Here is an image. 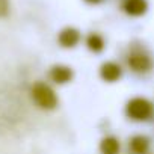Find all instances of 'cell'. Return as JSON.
Returning <instances> with one entry per match:
<instances>
[{"label":"cell","mask_w":154,"mask_h":154,"mask_svg":"<svg viewBox=\"0 0 154 154\" xmlns=\"http://www.w3.org/2000/svg\"><path fill=\"white\" fill-rule=\"evenodd\" d=\"M125 115L128 119L136 122L149 121L154 115V106L143 97H134L125 104Z\"/></svg>","instance_id":"cell-1"},{"label":"cell","mask_w":154,"mask_h":154,"mask_svg":"<svg viewBox=\"0 0 154 154\" xmlns=\"http://www.w3.org/2000/svg\"><path fill=\"white\" fill-rule=\"evenodd\" d=\"M32 98L38 107L45 110H51L57 106V97L54 91L44 82H36L32 86Z\"/></svg>","instance_id":"cell-2"},{"label":"cell","mask_w":154,"mask_h":154,"mask_svg":"<svg viewBox=\"0 0 154 154\" xmlns=\"http://www.w3.org/2000/svg\"><path fill=\"white\" fill-rule=\"evenodd\" d=\"M127 63L134 72H139V74H145L152 68V60H151L149 54H146L145 51H140V50L131 51L128 54Z\"/></svg>","instance_id":"cell-3"},{"label":"cell","mask_w":154,"mask_h":154,"mask_svg":"<svg viewBox=\"0 0 154 154\" xmlns=\"http://www.w3.org/2000/svg\"><path fill=\"white\" fill-rule=\"evenodd\" d=\"M121 75H122V68L116 62H104L100 66V77L104 82L113 83L121 79Z\"/></svg>","instance_id":"cell-4"},{"label":"cell","mask_w":154,"mask_h":154,"mask_svg":"<svg viewBox=\"0 0 154 154\" xmlns=\"http://www.w3.org/2000/svg\"><path fill=\"white\" fill-rule=\"evenodd\" d=\"M122 11L130 17H142L148 11L146 0H122Z\"/></svg>","instance_id":"cell-5"},{"label":"cell","mask_w":154,"mask_h":154,"mask_svg":"<svg viewBox=\"0 0 154 154\" xmlns=\"http://www.w3.org/2000/svg\"><path fill=\"white\" fill-rule=\"evenodd\" d=\"M57 41H59V44L62 47L72 48L80 41V32L77 30L75 27H65V29L60 30V33L57 36Z\"/></svg>","instance_id":"cell-6"},{"label":"cell","mask_w":154,"mask_h":154,"mask_svg":"<svg viewBox=\"0 0 154 154\" xmlns=\"http://www.w3.org/2000/svg\"><path fill=\"white\" fill-rule=\"evenodd\" d=\"M72 69L69 66L65 65H54L50 69V79L51 82L57 83V85H65L72 79Z\"/></svg>","instance_id":"cell-7"},{"label":"cell","mask_w":154,"mask_h":154,"mask_svg":"<svg viewBox=\"0 0 154 154\" xmlns=\"http://www.w3.org/2000/svg\"><path fill=\"white\" fill-rule=\"evenodd\" d=\"M128 148L133 154H146V151L149 149V139L146 136L136 134L130 139Z\"/></svg>","instance_id":"cell-8"},{"label":"cell","mask_w":154,"mask_h":154,"mask_svg":"<svg viewBox=\"0 0 154 154\" xmlns=\"http://www.w3.org/2000/svg\"><path fill=\"white\" fill-rule=\"evenodd\" d=\"M121 145L115 136H106L100 142V152L101 154H119Z\"/></svg>","instance_id":"cell-9"},{"label":"cell","mask_w":154,"mask_h":154,"mask_svg":"<svg viewBox=\"0 0 154 154\" xmlns=\"http://www.w3.org/2000/svg\"><path fill=\"white\" fill-rule=\"evenodd\" d=\"M86 47L91 51H94V53L103 51V48H104V39H103V36L98 35V33H89L88 38H86Z\"/></svg>","instance_id":"cell-10"},{"label":"cell","mask_w":154,"mask_h":154,"mask_svg":"<svg viewBox=\"0 0 154 154\" xmlns=\"http://www.w3.org/2000/svg\"><path fill=\"white\" fill-rule=\"evenodd\" d=\"M9 8H11L9 0H0V18L9 14Z\"/></svg>","instance_id":"cell-11"},{"label":"cell","mask_w":154,"mask_h":154,"mask_svg":"<svg viewBox=\"0 0 154 154\" xmlns=\"http://www.w3.org/2000/svg\"><path fill=\"white\" fill-rule=\"evenodd\" d=\"M86 3H89V5H98V3H101L103 0H85Z\"/></svg>","instance_id":"cell-12"}]
</instances>
